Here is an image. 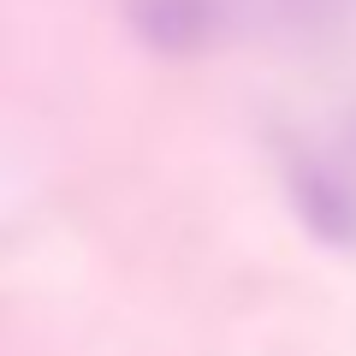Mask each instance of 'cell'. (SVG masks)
<instances>
[{"label":"cell","mask_w":356,"mask_h":356,"mask_svg":"<svg viewBox=\"0 0 356 356\" xmlns=\"http://www.w3.org/2000/svg\"><path fill=\"white\" fill-rule=\"evenodd\" d=\"M297 214L315 238L327 243H356V172L339 161H303L291 172Z\"/></svg>","instance_id":"1"},{"label":"cell","mask_w":356,"mask_h":356,"mask_svg":"<svg viewBox=\"0 0 356 356\" xmlns=\"http://www.w3.org/2000/svg\"><path fill=\"white\" fill-rule=\"evenodd\" d=\"M255 30L291 48H321L356 30V0H243Z\"/></svg>","instance_id":"2"},{"label":"cell","mask_w":356,"mask_h":356,"mask_svg":"<svg viewBox=\"0 0 356 356\" xmlns=\"http://www.w3.org/2000/svg\"><path fill=\"white\" fill-rule=\"evenodd\" d=\"M131 18H137V30H143L149 48H161V54H191V48H202V42L214 36L220 6H214V0H137Z\"/></svg>","instance_id":"3"}]
</instances>
